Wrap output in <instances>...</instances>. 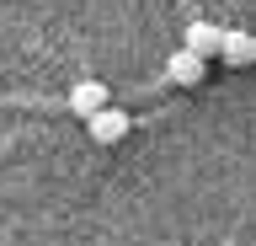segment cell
<instances>
[{"mask_svg": "<svg viewBox=\"0 0 256 246\" xmlns=\"http://www.w3.org/2000/svg\"><path fill=\"white\" fill-rule=\"evenodd\" d=\"M203 59H198V54H187V49H176L171 59H166V81H176V86H198L203 81Z\"/></svg>", "mask_w": 256, "mask_h": 246, "instance_id": "4", "label": "cell"}, {"mask_svg": "<svg viewBox=\"0 0 256 246\" xmlns=\"http://www.w3.org/2000/svg\"><path fill=\"white\" fill-rule=\"evenodd\" d=\"M128 129H134V118H128L123 107H102L96 118H86V134H91L96 145H118Z\"/></svg>", "mask_w": 256, "mask_h": 246, "instance_id": "1", "label": "cell"}, {"mask_svg": "<svg viewBox=\"0 0 256 246\" xmlns=\"http://www.w3.org/2000/svg\"><path fill=\"white\" fill-rule=\"evenodd\" d=\"M102 107H112L102 81H75V86H70V113H75V118H96Z\"/></svg>", "mask_w": 256, "mask_h": 246, "instance_id": "2", "label": "cell"}, {"mask_svg": "<svg viewBox=\"0 0 256 246\" xmlns=\"http://www.w3.org/2000/svg\"><path fill=\"white\" fill-rule=\"evenodd\" d=\"M182 49H187V54H198V59L208 65V59L224 49V27H214V22H192V27H187V43H182Z\"/></svg>", "mask_w": 256, "mask_h": 246, "instance_id": "3", "label": "cell"}, {"mask_svg": "<svg viewBox=\"0 0 256 246\" xmlns=\"http://www.w3.org/2000/svg\"><path fill=\"white\" fill-rule=\"evenodd\" d=\"M224 65H251L256 49H251V33H224V49H219Z\"/></svg>", "mask_w": 256, "mask_h": 246, "instance_id": "5", "label": "cell"}, {"mask_svg": "<svg viewBox=\"0 0 256 246\" xmlns=\"http://www.w3.org/2000/svg\"><path fill=\"white\" fill-rule=\"evenodd\" d=\"M251 49H256V33H251Z\"/></svg>", "mask_w": 256, "mask_h": 246, "instance_id": "6", "label": "cell"}]
</instances>
